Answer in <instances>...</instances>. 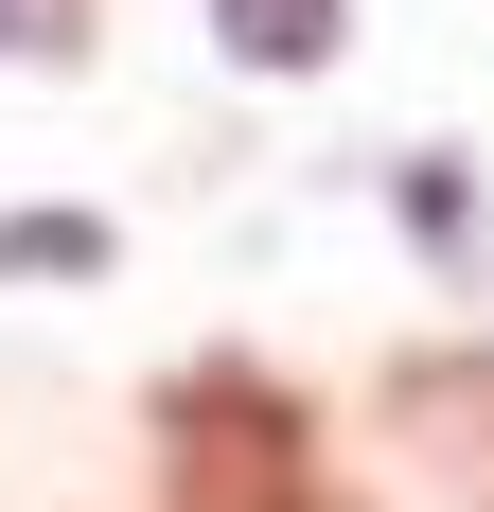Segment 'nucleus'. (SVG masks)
<instances>
[{
	"instance_id": "obj_1",
	"label": "nucleus",
	"mask_w": 494,
	"mask_h": 512,
	"mask_svg": "<svg viewBox=\"0 0 494 512\" xmlns=\"http://www.w3.org/2000/svg\"><path fill=\"white\" fill-rule=\"evenodd\" d=\"M230 53L247 71H318L336 53V0H230Z\"/></svg>"
},
{
	"instance_id": "obj_2",
	"label": "nucleus",
	"mask_w": 494,
	"mask_h": 512,
	"mask_svg": "<svg viewBox=\"0 0 494 512\" xmlns=\"http://www.w3.org/2000/svg\"><path fill=\"white\" fill-rule=\"evenodd\" d=\"M0 265H106V230H89V212H18V230H0Z\"/></svg>"
}]
</instances>
